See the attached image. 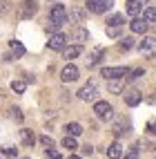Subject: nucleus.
<instances>
[{
    "instance_id": "f704fd0d",
    "label": "nucleus",
    "mask_w": 156,
    "mask_h": 159,
    "mask_svg": "<svg viewBox=\"0 0 156 159\" xmlns=\"http://www.w3.org/2000/svg\"><path fill=\"white\" fill-rule=\"evenodd\" d=\"M91 152H94V148H91L89 143H87V146H82V155H91Z\"/></svg>"
},
{
    "instance_id": "c85d7f7f",
    "label": "nucleus",
    "mask_w": 156,
    "mask_h": 159,
    "mask_svg": "<svg viewBox=\"0 0 156 159\" xmlns=\"http://www.w3.org/2000/svg\"><path fill=\"white\" fill-rule=\"evenodd\" d=\"M38 141L43 143L45 148H56V143H54V139L51 137H47V134H43V137H38Z\"/></svg>"
},
{
    "instance_id": "1a4fd4ad",
    "label": "nucleus",
    "mask_w": 156,
    "mask_h": 159,
    "mask_svg": "<svg viewBox=\"0 0 156 159\" xmlns=\"http://www.w3.org/2000/svg\"><path fill=\"white\" fill-rule=\"evenodd\" d=\"M147 27H150V23H147L143 16H134V20L129 23V29L134 31V34H145V31H147Z\"/></svg>"
},
{
    "instance_id": "39448f33",
    "label": "nucleus",
    "mask_w": 156,
    "mask_h": 159,
    "mask_svg": "<svg viewBox=\"0 0 156 159\" xmlns=\"http://www.w3.org/2000/svg\"><path fill=\"white\" fill-rule=\"evenodd\" d=\"M114 7V0H89L87 2V11L91 14H105Z\"/></svg>"
},
{
    "instance_id": "412c9836",
    "label": "nucleus",
    "mask_w": 156,
    "mask_h": 159,
    "mask_svg": "<svg viewBox=\"0 0 156 159\" xmlns=\"http://www.w3.org/2000/svg\"><path fill=\"white\" fill-rule=\"evenodd\" d=\"M9 47H11V54H14L16 58H18V56H23L25 52H27L25 45H23V43H18V40H9Z\"/></svg>"
},
{
    "instance_id": "a878e982",
    "label": "nucleus",
    "mask_w": 156,
    "mask_h": 159,
    "mask_svg": "<svg viewBox=\"0 0 156 159\" xmlns=\"http://www.w3.org/2000/svg\"><path fill=\"white\" fill-rule=\"evenodd\" d=\"M11 90H14L16 94H23V92L27 90V81H11Z\"/></svg>"
},
{
    "instance_id": "ddd939ff",
    "label": "nucleus",
    "mask_w": 156,
    "mask_h": 159,
    "mask_svg": "<svg viewBox=\"0 0 156 159\" xmlns=\"http://www.w3.org/2000/svg\"><path fill=\"white\" fill-rule=\"evenodd\" d=\"M143 101V94L138 92V90H132V92H127L125 94V103L129 105V108H136V105Z\"/></svg>"
},
{
    "instance_id": "9d476101",
    "label": "nucleus",
    "mask_w": 156,
    "mask_h": 159,
    "mask_svg": "<svg viewBox=\"0 0 156 159\" xmlns=\"http://www.w3.org/2000/svg\"><path fill=\"white\" fill-rule=\"evenodd\" d=\"M71 40H76V45H82V43H87L89 40V31L85 27H74L71 29V34H69Z\"/></svg>"
},
{
    "instance_id": "f3484780",
    "label": "nucleus",
    "mask_w": 156,
    "mask_h": 159,
    "mask_svg": "<svg viewBox=\"0 0 156 159\" xmlns=\"http://www.w3.org/2000/svg\"><path fill=\"white\" fill-rule=\"evenodd\" d=\"M125 5H127V7H125V11H127L129 16H138L141 9H143V5H138V0H127Z\"/></svg>"
},
{
    "instance_id": "ea45409f",
    "label": "nucleus",
    "mask_w": 156,
    "mask_h": 159,
    "mask_svg": "<svg viewBox=\"0 0 156 159\" xmlns=\"http://www.w3.org/2000/svg\"><path fill=\"white\" fill-rule=\"evenodd\" d=\"M154 159H156V146H154Z\"/></svg>"
},
{
    "instance_id": "f8f14e48",
    "label": "nucleus",
    "mask_w": 156,
    "mask_h": 159,
    "mask_svg": "<svg viewBox=\"0 0 156 159\" xmlns=\"http://www.w3.org/2000/svg\"><path fill=\"white\" fill-rule=\"evenodd\" d=\"M82 54V45H71V47H65L62 49V58H67V61H74Z\"/></svg>"
},
{
    "instance_id": "9b49d317",
    "label": "nucleus",
    "mask_w": 156,
    "mask_h": 159,
    "mask_svg": "<svg viewBox=\"0 0 156 159\" xmlns=\"http://www.w3.org/2000/svg\"><path fill=\"white\" fill-rule=\"evenodd\" d=\"M105 155H107L109 159H120V157H123V146H120V141H112V143L105 148Z\"/></svg>"
},
{
    "instance_id": "bb28decb",
    "label": "nucleus",
    "mask_w": 156,
    "mask_h": 159,
    "mask_svg": "<svg viewBox=\"0 0 156 159\" xmlns=\"http://www.w3.org/2000/svg\"><path fill=\"white\" fill-rule=\"evenodd\" d=\"M127 128H129V125L125 123V121H118V123H114V134H116V137H120L123 132H127Z\"/></svg>"
},
{
    "instance_id": "2f4dec72",
    "label": "nucleus",
    "mask_w": 156,
    "mask_h": 159,
    "mask_svg": "<svg viewBox=\"0 0 156 159\" xmlns=\"http://www.w3.org/2000/svg\"><path fill=\"white\" fill-rule=\"evenodd\" d=\"M9 112H11V119H16V121H23V119H25V116H23V112H20L18 108H11Z\"/></svg>"
},
{
    "instance_id": "473e14b6",
    "label": "nucleus",
    "mask_w": 156,
    "mask_h": 159,
    "mask_svg": "<svg viewBox=\"0 0 156 159\" xmlns=\"http://www.w3.org/2000/svg\"><path fill=\"white\" fill-rule=\"evenodd\" d=\"M47 159H62V157L56 152V148H47Z\"/></svg>"
},
{
    "instance_id": "f03ea898",
    "label": "nucleus",
    "mask_w": 156,
    "mask_h": 159,
    "mask_svg": "<svg viewBox=\"0 0 156 159\" xmlns=\"http://www.w3.org/2000/svg\"><path fill=\"white\" fill-rule=\"evenodd\" d=\"M49 20H51L54 27H62L65 23H69V14H67V9L62 5H54L51 11H49Z\"/></svg>"
},
{
    "instance_id": "5701e85b",
    "label": "nucleus",
    "mask_w": 156,
    "mask_h": 159,
    "mask_svg": "<svg viewBox=\"0 0 156 159\" xmlns=\"http://www.w3.org/2000/svg\"><path fill=\"white\" fill-rule=\"evenodd\" d=\"M132 47H134V38H132V36L120 38V43H118V49H120V52H129Z\"/></svg>"
},
{
    "instance_id": "7c9ffc66",
    "label": "nucleus",
    "mask_w": 156,
    "mask_h": 159,
    "mask_svg": "<svg viewBox=\"0 0 156 159\" xmlns=\"http://www.w3.org/2000/svg\"><path fill=\"white\" fill-rule=\"evenodd\" d=\"M145 130H147V134H154L156 137V119H150L147 125H145Z\"/></svg>"
},
{
    "instance_id": "cd10ccee",
    "label": "nucleus",
    "mask_w": 156,
    "mask_h": 159,
    "mask_svg": "<svg viewBox=\"0 0 156 159\" xmlns=\"http://www.w3.org/2000/svg\"><path fill=\"white\" fill-rule=\"evenodd\" d=\"M141 76H145V70H129V74L125 76V81H136Z\"/></svg>"
},
{
    "instance_id": "b1692460",
    "label": "nucleus",
    "mask_w": 156,
    "mask_h": 159,
    "mask_svg": "<svg viewBox=\"0 0 156 159\" xmlns=\"http://www.w3.org/2000/svg\"><path fill=\"white\" fill-rule=\"evenodd\" d=\"M69 20H71V23H82V20H85V11H80V9H71Z\"/></svg>"
},
{
    "instance_id": "72a5a7b5",
    "label": "nucleus",
    "mask_w": 156,
    "mask_h": 159,
    "mask_svg": "<svg viewBox=\"0 0 156 159\" xmlns=\"http://www.w3.org/2000/svg\"><path fill=\"white\" fill-rule=\"evenodd\" d=\"M118 34H120V27H107V36L114 38V36H118Z\"/></svg>"
},
{
    "instance_id": "4be33fe9",
    "label": "nucleus",
    "mask_w": 156,
    "mask_h": 159,
    "mask_svg": "<svg viewBox=\"0 0 156 159\" xmlns=\"http://www.w3.org/2000/svg\"><path fill=\"white\" fill-rule=\"evenodd\" d=\"M120 25H125V16L123 14H114V16L107 18V27H120Z\"/></svg>"
},
{
    "instance_id": "dca6fc26",
    "label": "nucleus",
    "mask_w": 156,
    "mask_h": 159,
    "mask_svg": "<svg viewBox=\"0 0 156 159\" xmlns=\"http://www.w3.org/2000/svg\"><path fill=\"white\" fill-rule=\"evenodd\" d=\"M20 141H23V146H27V148H31V146H34L36 143V137H34V132H31V130H20Z\"/></svg>"
},
{
    "instance_id": "f257e3e1",
    "label": "nucleus",
    "mask_w": 156,
    "mask_h": 159,
    "mask_svg": "<svg viewBox=\"0 0 156 159\" xmlns=\"http://www.w3.org/2000/svg\"><path fill=\"white\" fill-rule=\"evenodd\" d=\"M36 14H38V2L36 0H23V2L18 5V11H16L18 20H31Z\"/></svg>"
},
{
    "instance_id": "4468645a",
    "label": "nucleus",
    "mask_w": 156,
    "mask_h": 159,
    "mask_svg": "<svg viewBox=\"0 0 156 159\" xmlns=\"http://www.w3.org/2000/svg\"><path fill=\"white\" fill-rule=\"evenodd\" d=\"M103 56H105V47H96V49L91 52V56L87 58V65H89V67L98 65V63L103 61Z\"/></svg>"
},
{
    "instance_id": "0eeeda50",
    "label": "nucleus",
    "mask_w": 156,
    "mask_h": 159,
    "mask_svg": "<svg viewBox=\"0 0 156 159\" xmlns=\"http://www.w3.org/2000/svg\"><path fill=\"white\" fill-rule=\"evenodd\" d=\"M100 74H103L107 81H109V79H125V76L129 74V67H123V65H118V67H103Z\"/></svg>"
},
{
    "instance_id": "c9c22d12",
    "label": "nucleus",
    "mask_w": 156,
    "mask_h": 159,
    "mask_svg": "<svg viewBox=\"0 0 156 159\" xmlns=\"http://www.w3.org/2000/svg\"><path fill=\"white\" fill-rule=\"evenodd\" d=\"M5 155H7V157H16V150H14V148H7Z\"/></svg>"
},
{
    "instance_id": "58836bf2",
    "label": "nucleus",
    "mask_w": 156,
    "mask_h": 159,
    "mask_svg": "<svg viewBox=\"0 0 156 159\" xmlns=\"http://www.w3.org/2000/svg\"><path fill=\"white\" fill-rule=\"evenodd\" d=\"M69 159H80V157H76V155H69Z\"/></svg>"
},
{
    "instance_id": "6e6552de",
    "label": "nucleus",
    "mask_w": 156,
    "mask_h": 159,
    "mask_svg": "<svg viewBox=\"0 0 156 159\" xmlns=\"http://www.w3.org/2000/svg\"><path fill=\"white\" fill-rule=\"evenodd\" d=\"M47 47H49V49H54V52H62V49L67 47V36H65V34H60V31H56V34L47 40Z\"/></svg>"
},
{
    "instance_id": "a211bd4d",
    "label": "nucleus",
    "mask_w": 156,
    "mask_h": 159,
    "mask_svg": "<svg viewBox=\"0 0 156 159\" xmlns=\"http://www.w3.org/2000/svg\"><path fill=\"white\" fill-rule=\"evenodd\" d=\"M65 132L71 134V137H80V134H82V125H80L78 121H71V123L65 125Z\"/></svg>"
},
{
    "instance_id": "393cba45",
    "label": "nucleus",
    "mask_w": 156,
    "mask_h": 159,
    "mask_svg": "<svg viewBox=\"0 0 156 159\" xmlns=\"http://www.w3.org/2000/svg\"><path fill=\"white\" fill-rule=\"evenodd\" d=\"M143 18L147 20V23H156V7H147L143 11Z\"/></svg>"
},
{
    "instance_id": "423d86ee",
    "label": "nucleus",
    "mask_w": 156,
    "mask_h": 159,
    "mask_svg": "<svg viewBox=\"0 0 156 159\" xmlns=\"http://www.w3.org/2000/svg\"><path fill=\"white\" fill-rule=\"evenodd\" d=\"M60 79H62V83H74V81L80 79V70L74 65V63H67V65L62 67V72H60Z\"/></svg>"
},
{
    "instance_id": "4c0bfd02",
    "label": "nucleus",
    "mask_w": 156,
    "mask_h": 159,
    "mask_svg": "<svg viewBox=\"0 0 156 159\" xmlns=\"http://www.w3.org/2000/svg\"><path fill=\"white\" fill-rule=\"evenodd\" d=\"M150 2V0H138V5H147Z\"/></svg>"
},
{
    "instance_id": "e433bc0d",
    "label": "nucleus",
    "mask_w": 156,
    "mask_h": 159,
    "mask_svg": "<svg viewBox=\"0 0 156 159\" xmlns=\"http://www.w3.org/2000/svg\"><path fill=\"white\" fill-rule=\"evenodd\" d=\"M2 61H7V63H9V61H14V54H5V56H2Z\"/></svg>"
},
{
    "instance_id": "c756f323",
    "label": "nucleus",
    "mask_w": 156,
    "mask_h": 159,
    "mask_svg": "<svg viewBox=\"0 0 156 159\" xmlns=\"http://www.w3.org/2000/svg\"><path fill=\"white\" fill-rule=\"evenodd\" d=\"M123 159H138V146H134L127 152H123Z\"/></svg>"
},
{
    "instance_id": "7ed1b4c3",
    "label": "nucleus",
    "mask_w": 156,
    "mask_h": 159,
    "mask_svg": "<svg viewBox=\"0 0 156 159\" xmlns=\"http://www.w3.org/2000/svg\"><path fill=\"white\" fill-rule=\"evenodd\" d=\"M94 114H96L100 121H112L114 119V108L107 101H96L94 103Z\"/></svg>"
},
{
    "instance_id": "20e7f679",
    "label": "nucleus",
    "mask_w": 156,
    "mask_h": 159,
    "mask_svg": "<svg viewBox=\"0 0 156 159\" xmlns=\"http://www.w3.org/2000/svg\"><path fill=\"white\" fill-rule=\"evenodd\" d=\"M96 94H98L96 83L89 81V83H85V85H82V88L76 92V97H78L80 101H94V99H96Z\"/></svg>"
},
{
    "instance_id": "2eb2a0df",
    "label": "nucleus",
    "mask_w": 156,
    "mask_h": 159,
    "mask_svg": "<svg viewBox=\"0 0 156 159\" xmlns=\"http://www.w3.org/2000/svg\"><path fill=\"white\" fill-rule=\"evenodd\" d=\"M123 85H125V79H109L107 81V90L112 94H120L123 92Z\"/></svg>"
},
{
    "instance_id": "aec40b11",
    "label": "nucleus",
    "mask_w": 156,
    "mask_h": 159,
    "mask_svg": "<svg viewBox=\"0 0 156 159\" xmlns=\"http://www.w3.org/2000/svg\"><path fill=\"white\" fill-rule=\"evenodd\" d=\"M156 49V36H145L141 43V52H152Z\"/></svg>"
},
{
    "instance_id": "6ab92c4d",
    "label": "nucleus",
    "mask_w": 156,
    "mask_h": 159,
    "mask_svg": "<svg viewBox=\"0 0 156 159\" xmlns=\"http://www.w3.org/2000/svg\"><path fill=\"white\" fill-rule=\"evenodd\" d=\"M62 148H67L69 152H76V150H78V141H76V137L67 134L65 139H62Z\"/></svg>"
}]
</instances>
